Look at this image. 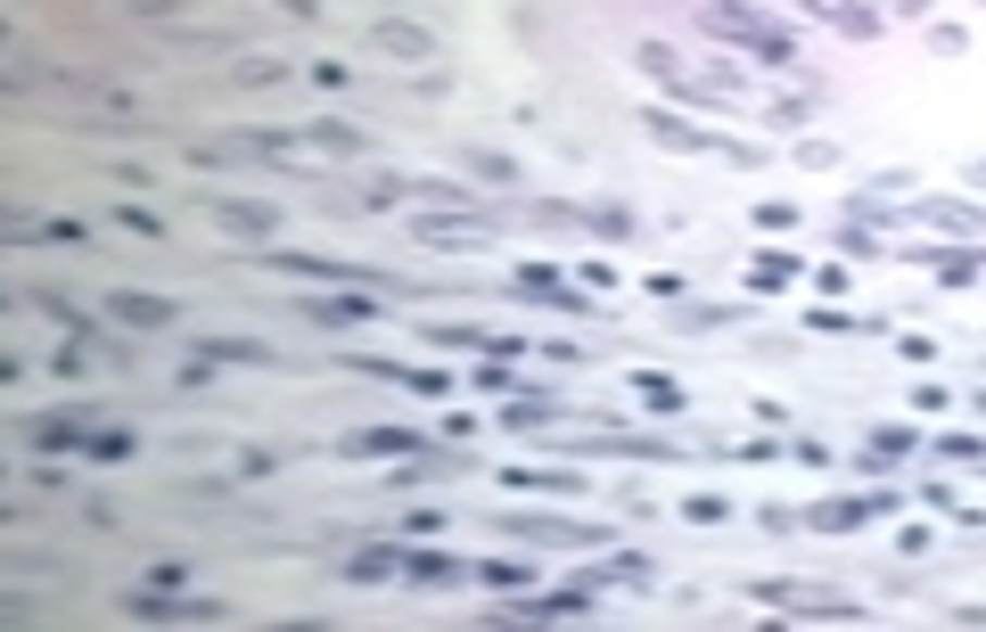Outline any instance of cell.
Listing matches in <instances>:
<instances>
[{
  "label": "cell",
  "instance_id": "6da1fadb",
  "mask_svg": "<svg viewBox=\"0 0 986 632\" xmlns=\"http://www.w3.org/2000/svg\"><path fill=\"white\" fill-rule=\"evenodd\" d=\"M371 41L387 58H403V66H428V58H436V34H428V25H411V17H378Z\"/></svg>",
  "mask_w": 986,
  "mask_h": 632
},
{
  "label": "cell",
  "instance_id": "7a4b0ae2",
  "mask_svg": "<svg viewBox=\"0 0 986 632\" xmlns=\"http://www.w3.org/2000/svg\"><path fill=\"white\" fill-rule=\"evenodd\" d=\"M502 534L535 542V551H567V542H600V526H576V518H502Z\"/></svg>",
  "mask_w": 986,
  "mask_h": 632
},
{
  "label": "cell",
  "instance_id": "3957f363",
  "mask_svg": "<svg viewBox=\"0 0 986 632\" xmlns=\"http://www.w3.org/2000/svg\"><path fill=\"white\" fill-rule=\"evenodd\" d=\"M205 214L223 230H239V239H272L279 230V205H255V198H205Z\"/></svg>",
  "mask_w": 986,
  "mask_h": 632
},
{
  "label": "cell",
  "instance_id": "277c9868",
  "mask_svg": "<svg viewBox=\"0 0 986 632\" xmlns=\"http://www.w3.org/2000/svg\"><path fill=\"white\" fill-rule=\"evenodd\" d=\"M91 419H83V410H50V419H34V428H25V444H41V452H91Z\"/></svg>",
  "mask_w": 986,
  "mask_h": 632
},
{
  "label": "cell",
  "instance_id": "5b68a950",
  "mask_svg": "<svg viewBox=\"0 0 986 632\" xmlns=\"http://www.w3.org/2000/svg\"><path fill=\"white\" fill-rule=\"evenodd\" d=\"M108 313L124 320V329H173V296H132V288H124Z\"/></svg>",
  "mask_w": 986,
  "mask_h": 632
},
{
  "label": "cell",
  "instance_id": "8992f818",
  "mask_svg": "<svg viewBox=\"0 0 986 632\" xmlns=\"http://www.w3.org/2000/svg\"><path fill=\"white\" fill-rule=\"evenodd\" d=\"M912 223H937V230H978L986 205H946V198H912Z\"/></svg>",
  "mask_w": 986,
  "mask_h": 632
},
{
  "label": "cell",
  "instance_id": "52a82bcc",
  "mask_svg": "<svg viewBox=\"0 0 986 632\" xmlns=\"http://www.w3.org/2000/svg\"><path fill=\"white\" fill-rule=\"evenodd\" d=\"M879 509H888V502H822V509H814V518H806V526H822V534H847V526L879 518Z\"/></svg>",
  "mask_w": 986,
  "mask_h": 632
},
{
  "label": "cell",
  "instance_id": "ba28073f",
  "mask_svg": "<svg viewBox=\"0 0 986 632\" xmlns=\"http://www.w3.org/2000/svg\"><path fill=\"white\" fill-rule=\"evenodd\" d=\"M34 304H41V313H50L66 337H91V313H83L75 296H58V288H34Z\"/></svg>",
  "mask_w": 986,
  "mask_h": 632
},
{
  "label": "cell",
  "instance_id": "9c48e42d",
  "mask_svg": "<svg viewBox=\"0 0 986 632\" xmlns=\"http://www.w3.org/2000/svg\"><path fill=\"white\" fill-rule=\"evenodd\" d=\"M502 419L510 428H542V419H559V394H542V387H526L519 403H502Z\"/></svg>",
  "mask_w": 986,
  "mask_h": 632
},
{
  "label": "cell",
  "instance_id": "30bf717a",
  "mask_svg": "<svg viewBox=\"0 0 986 632\" xmlns=\"http://www.w3.org/2000/svg\"><path fill=\"white\" fill-rule=\"evenodd\" d=\"M304 313L329 320V329H354V320H371V296H313Z\"/></svg>",
  "mask_w": 986,
  "mask_h": 632
},
{
  "label": "cell",
  "instance_id": "8fae6325",
  "mask_svg": "<svg viewBox=\"0 0 986 632\" xmlns=\"http://www.w3.org/2000/svg\"><path fill=\"white\" fill-rule=\"evenodd\" d=\"M641 124H650V140H658V149H708V131H690L683 115H658V108H650Z\"/></svg>",
  "mask_w": 986,
  "mask_h": 632
},
{
  "label": "cell",
  "instance_id": "7c38bea8",
  "mask_svg": "<svg viewBox=\"0 0 986 632\" xmlns=\"http://www.w3.org/2000/svg\"><path fill=\"white\" fill-rule=\"evenodd\" d=\"M346 452H428L411 428H362V435H346Z\"/></svg>",
  "mask_w": 986,
  "mask_h": 632
},
{
  "label": "cell",
  "instance_id": "4fadbf2b",
  "mask_svg": "<svg viewBox=\"0 0 986 632\" xmlns=\"http://www.w3.org/2000/svg\"><path fill=\"white\" fill-rule=\"evenodd\" d=\"M230 83H247V91H272V83H288V58H239V66H230Z\"/></svg>",
  "mask_w": 986,
  "mask_h": 632
},
{
  "label": "cell",
  "instance_id": "5bb4252c",
  "mask_svg": "<svg viewBox=\"0 0 986 632\" xmlns=\"http://www.w3.org/2000/svg\"><path fill=\"white\" fill-rule=\"evenodd\" d=\"M633 394H641L650 410H683V387H674V378H658V370H641V378H633Z\"/></svg>",
  "mask_w": 986,
  "mask_h": 632
},
{
  "label": "cell",
  "instance_id": "9a60e30c",
  "mask_svg": "<svg viewBox=\"0 0 986 632\" xmlns=\"http://www.w3.org/2000/svg\"><path fill=\"white\" fill-rule=\"evenodd\" d=\"M584 230H600V239H625L633 214H625V205H584Z\"/></svg>",
  "mask_w": 986,
  "mask_h": 632
},
{
  "label": "cell",
  "instance_id": "2e32d148",
  "mask_svg": "<svg viewBox=\"0 0 986 632\" xmlns=\"http://www.w3.org/2000/svg\"><path fill=\"white\" fill-rule=\"evenodd\" d=\"M214 362H272V345H247V337H205Z\"/></svg>",
  "mask_w": 986,
  "mask_h": 632
},
{
  "label": "cell",
  "instance_id": "e0dca14e",
  "mask_svg": "<svg viewBox=\"0 0 986 632\" xmlns=\"http://www.w3.org/2000/svg\"><path fill=\"white\" fill-rule=\"evenodd\" d=\"M510 484H535V493H576V477H559V468H510Z\"/></svg>",
  "mask_w": 986,
  "mask_h": 632
},
{
  "label": "cell",
  "instance_id": "ac0fdd59",
  "mask_svg": "<svg viewBox=\"0 0 986 632\" xmlns=\"http://www.w3.org/2000/svg\"><path fill=\"white\" fill-rule=\"evenodd\" d=\"M978 263H986V255H970V247H962V255H937V279H946V288H970V279H978Z\"/></svg>",
  "mask_w": 986,
  "mask_h": 632
},
{
  "label": "cell",
  "instance_id": "d6986e66",
  "mask_svg": "<svg viewBox=\"0 0 986 632\" xmlns=\"http://www.w3.org/2000/svg\"><path fill=\"white\" fill-rule=\"evenodd\" d=\"M115 223H124V230H140V239H165V223H157L149 205H132V198H115Z\"/></svg>",
  "mask_w": 986,
  "mask_h": 632
},
{
  "label": "cell",
  "instance_id": "ffe728a7",
  "mask_svg": "<svg viewBox=\"0 0 986 632\" xmlns=\"http://www.w3.org/2000/svg\"><path fill=\"white\" fill-rule=\"evenodd\" d=\"M641 66H650L658 83H683V58H674L666 41H641Z\"/></svg>",
  "mask_w": 986,
  "mask_h": 632
},
{
  "label": "cell",
  "instance_id": "44dd1931",
  "mask_svg": "<svg viewBox=\"0 0 986 632\" xmlns=\"http://www.w3.org/2000/svg\"><path fill=\"white\" fill-rule=\"evenodd\" d=\"M461 165L485 173V181H519V173H510V156H494V149H461Z\"/></svg>",
  "mask_w": 986,
  "mask_h": 632
},
{
  "label": "cell",
  "instance_id": "7402d4cb",
  "mask_svg": "<svg viewBox=\"0 0 986 632\" xmlns=\"http://www.w3.org/2000/svg\"><path fill=\"white\" fill-rule=\"evenodd\" d=\"M469 576H485V583H526L535 567H519V558H485V567H469Z\"/></svg>",
  "mask_w": 986,
  "mask_h": 632
},
{
  "label": "cell",
  "instance_id": "603a6c76",
  "mask_svg": "<svg viewBox=\"0 0 986 632\" xmlns=\"http://www.w3.org/2000/svg\"><path fill=\"white\" fill-rule=\"evenodd\" d=\"M748 279H757V288H782V279H789V255H757V271H748Z\"/></svg>",
  "mask_w": 986,
  "mask_h": 632
},
{
  "label": "cell",
  "instance_id": "cb8c5ba5",
  "mask_svg": "<svg viewBox=\"0 0 986 632\" xmlns=\"http://www.w3.org/2000/svg\"><path fill=\"white\" fill-rule=\"evenodd\" d=\"M124 452H132V435H115V428L91 435V460H124Z\"/></svg>",
  "mask_w": 986,
  "mask_h": 632
},
{
  "label": "cell",
  "instance_id": "d4e9b609",
  "mask_svg": "<svg viewBox=\"0 0 986 632\" xmlns=\"http://www.w3.org/2000/svg\"><path fill=\"white\" fill-rule=\"evenodd\" d=\"M279 9H288V17H321V0H279Z\"/></svg>",
  "mask_w": 986,
  "mask_h": 632
}]
</instances>
